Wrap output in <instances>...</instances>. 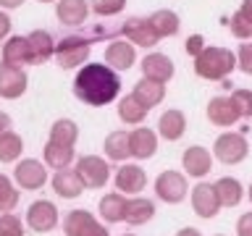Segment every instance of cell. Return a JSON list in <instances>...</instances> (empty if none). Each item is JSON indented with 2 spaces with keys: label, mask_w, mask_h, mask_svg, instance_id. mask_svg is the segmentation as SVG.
<instances>
[{
  "label": "cell",
  "mask_w": 252,
  "mask_h": 236,
  "mask_svg": "<svg viewBox=\"0 0 252 236\" xmlns=\"http://www.w3.org/2000/svg\"><path fill=\"white\" fill-rule=\"evenodd\" d=\"M121 94V79L118 71L108 63H84L74 76V97L84 105L102 108L110 105Z\"/></svg>",
  "instance_id": "1"
},
{
  "label": "cell",
  "mask_w": 252,
  "mask_h": 236,
  "mask_svg": "<svg viewBox=\"0 0 252 236\" xmlns=\"http://www.w3.org/2000/svg\"><path fill=\"white\" fill-rule=\"evenodd\" d=\"M236 71V53L228 47H205L194 58V74L208 82H226Z\"/></svg>",
  "instance_id": "2"
},
{
  "label": "cell",
  "mask_w": 252,
  "mask_h": 236,
  "mask_svg": "<svg viewBox=\"0 0 252 236\" xmlns=\"http://www.w3.org/2000/svg\"><path fill=\"white\" fill-rule=\"evenodd\" d=\"M250 155V142L239 131H223L213 142V157L223 165H239Z\"/></svg>",
  "instance_id": "3"
},
{
  "label": "cell",
  "mask_w": 252,
  "mask_h": 236,
  "mask_svg": "<svg viewBox=\"0 0 252 236\" xmlns=\"http://www.w3.org/2000/svg\"><path fill=\"white\" fill-rule=\"evenodd\" d=\"M90 53H92V42L90 37H82V34H68L58 39V45H55V58H58L61 68H82L90 60Z\"/></svg>",
  "instance_id": "4"
},
{
  "label": "cell",
  "mask_w": 252,
  "mask_h": 236,
  "mask_svg": "<svg viewBox=\"0 0 252 236\" xmlns=\"http://www.w3.org/2000/svg\"><path fill=\"white\" fill-rule=\"evenodd\" d=\"M155 197L165 205H181L187 200V194L192 192L189 189V181H187V173H179V171H163L158 173L155 178Z\"/></svg>",
  "instance_id": "5"
},
{
  "label": "cell",
  "mask_w": 252,
  "mask_h": 236,
  "mask_svg": "<svg viewBox=\"0 0 252 236\" xmlns=\"http://www.w3.org/2000/svg\"><path fill=\"white\" fill-rule=\"evenodd\" d=\"M76 173L82 176L87 189H102L110 181V163L100 155H82L76 160Z\"/></svg>",
  "instance_id": "6"
},
{
  "label": "cell",
  "mask_w": 252,
  "mask_h": 236,
  "mask_svg": "<svg viewBox=\"0 0 252 236\" xmlns=\"http://www.w3.org/2000/svg\"><path fill=\"white\" fill-rule=\"evenodd\" d=\"M13 181L19 189L27 192H39L47 184V165L45 160H34V157H24L13 168Z\"/></svg>",
  "instance_id": "7"
},
{
  "label": "cell",
  "mask_w": 252,
  "mask_h": 236,
  "mask_svg": "<svg viewBox=\"0 0 252 236\" xmlns=\"http://www.w3.org/2000/svg\"><path fill=\"white\" fill-rule=\"evenodd\" d=\"M58 207L50 200H37L27 207V215H24V223L29 226V231L34 234H50L55 226H58Z\"/></svg>",
  "instance_id": "8"
},
{
  "label": "cell",
  "mask_w": 252,
  "mask_h": 236,
  "mask_svg": "<svg viewBox=\"0 0 252 236\" xmlns=\"http://www.w3.org/2000/svg\"><path fill=\"white\" fill-rule=\"evenodd\" d=\"M121 34L129 39L134 47H155L160 42L153 21H150V16H131V19H126L124 27H121Z\"/></svg>",
  "instance_id": "9"
},
{
  "label": "cell",
  "mask_w": 252,
  "mask_h": 236,
  "mask_svg": "<svg viewBox=\"0 0 252 236\" xmlns=\"http://www.w3.org/2000/svg\"><path fill=\"white\" fill-rule=\"evenodd\" d=\"M189 200H192V210L197 218H216L220 212V200L216 192V184H208V181H200L192 192H189Z\"/></svg>",
  "instance_id": "10"
},
{
  "label": "cell",
  "mask_w": 252,
  "mask_h": 236,
  "mask_svg": "<svg viewBox=\"0 0 252 236\" xmlns=\"http://www.w3.org/2000/svg\"><path fill=\"white\" fill-rule=\"evenodd\" d=\"M147 186V171L139 163H121V168L116 171V192L126 197L142 194V189Z\"/></svg>",
  "instance_id": "11"
},
{
  "label": "cell",
  "mask_w": 252,
  "mask_h": 236,
  "mask_svg": "<svg viewBox=\"0 0 252 236\" xmlns=\"http://www.w3.org/2000/svg\"><path fill=\"white\" fill-rule=\"evenodd\" d=\"M29 87V76L24 66H8L0 63V97L3 100H19Z\"/></svg>",
  "instance_id": "12"
},
{
  "label": "cell",
  "mask_w": 252,
  "mask_h": 236,
  "mask_svg": "<svg viewBox=\"0 0 252 236\" xmlns=\"http://www.w3.org/2000/svg\"><path fill=\"white\" fill-rule=\"evenodd\" d=\"M213 152L210 149H205L200 145H192V147H187L184 149V155H181V168H184V173L189 178H205L208 173L213 171Z\"/></svg>",
  "instance_id": "13"
},
{
  "label": "cell",
  "mask_w": 252,
  "mask_h": 236,
  "mask_svg": "<svg viewBox=\"0 0 252 236\" xmlns=\"http://www.w3.org/2000/svg\"><path fill=\"white\" fill-rule=\"evenodd\" d=\"M239 110H236L231 94H216V97H210L208 102V121L213 126H218V129H228V126H234L239 121Z\"/></svg>",
  "instance_id": "14"
},
{
  "label": "cell",
  "mask_w": 252,
  "mask_h": 236,
  "mask_svg": "<svg viewBox=\"0 0 252 236\" xmlns=\"http://www.w3.org/2000/svg\"><path fill=\"white\" fill-rule=\"evenodd\" d=\"M139 68H142V76L145 79H155V82H171L173 79V60L168 58L165 53H147L145 58H142L139 63Z\"/></svg>",
  "instance_id": "15"
},
{
  "label": "cell",
  "mask_w": 252,
  "mask_h": 236,
  "mask_svg": "<svg viewBox=\"0 0 252 236\" xmlns=\"http://www.w3.org/2000/svg\"><path fill=\"white\" fill-rule=\"evenodd\" d=\"M129 147H131V157L150 160L158 152V134L150 126H137V129L129 131Z\"/></svg>",
  "instance_id": "16"
},
{
  "label": "cell",
  "mask_w": 252,
  "mask_h": 236,
  "mask_svg": "<svg viewBox=\"0 0 252 236\" xmlns=\"http://www.w3.org/2000/svg\"><path fill=\"white\" fill-rule=\"evenodd\" d=\"M84 189L87 186H84L82 176L76 173V168H63V171L53 173V192L63 197V200H76V197H82Z\"/></svg>",
  "instance_id": "17"
},
{
  "label": "cell",
  "mask_w": 252,
  "mask_h": 236,
  "mask_svg": "<svg viewBox=\"0 0 252 236\" xmlns=\"http://www.w3.org/2000/svg\"><path fill=\"white\" fill-rule=\"evenodd\" d=\"M137 60V47L129 39H113L105 47V63L116 71H129Z\"/></svg>",
  "instance_id": "18"
},
{
  "label": "cell",
  "mask_w": 252,
  "mask_h": 236,
  "mask_svg": "<svg viewBox=\"0 0 252 236\" xmlns=\"http://www.w3.org/2000/svg\"><path fill=\"white\" fill-rule=\"evenodd\" d=\"M187 134V116L179 108H168L158 118V137L165 142H179Z\"/></svg>",
  "instance_id": "19"
},
{
  "label": "cell",
  "mask_w": 252,
  "mask_h": 236,
  "mask_svg": "<svg viewBox=\"0 0 252 236\" xmlns=\"http://www.w3.org/2000/svg\"><path fill=\"white\" fill-rule=\"evenodd\" d=\"M126 210H129V197L121 192H108L97 205V212L105 223H126Z\"/></svg>",
  "instance_id": "20"
},
{
  "label": "cell",
  "mask_w": 252,
  "mask_h": 236,
  "mask_svg": "<svg viewBox=\"0 0 252 236\" xmlns=\"http://www.w3.org/2000/svg\"><path fill=\"white\" fill-rule=\"evenodd\" d=\"M3 63L8 66H34L32 60V47H29V39L21 37V34H11L3 42Z\"/></svg>",
  "instance_id": "21"
},
{
  "label": "cell",
  "mask_w": 252,
  "mask_h": 236,
  "mask_svg": "<svg viewBox=\"0 0 252 236\" xmlns=\"http://www.w3.org/2000/svg\"><path fill=\"white\" fill-rule=\"evenodd\" d=\"M102 152L110 163H126L131 157V147H129V131L126 129H116L110 131L105 142H102Z\"/></svg>",
  "instance_id": "22"
},
{
  "label": "cell",
  "mask_w": 252,
  "mask_h": 236,
  "mask_svg": "<svg viewBox=\"0 0 252 236\" xmlns=\"http://www.w3.org/2000/svg\"><path fill=\"white\" fill-rule=\"evenodd\" d=\"M90 3L87 0H58L55 5V13H58V21L66 24V27H82L90 16Z\"/></svg>",
  "instance_id": "23"
},
{
  "label": "cell",
  "mask_w": 252,
  "mask_h": 236,
  "mask_svg": "<svg viewBox=\"0 0 252 236\" xmlns=\"http://www.w3.org/2000/svg\"><path fill=\"white\" fill-rule=\"evenodd\" d=\"M147 113H150V108L134 92L124 94V97L118 100V118H121V123H126V126H139L147 118Z\"/></svg>",
  "instance_id": "24"
},
{
  "label": "cell",
  "mask_w": 252,
  "mask_h": 236,
  "mask_svg": "<svg viewBox=\"0 0 252 236\" xmlns=\"http://www.w3.org/2000/svg\"><path fill=\"white\" fill-rule=\"evenodd\" d=\"M29 39V47H32V60H34V66H39V63L50 60L55 55V39L47 29H34L32 34H27Z\"/></svg>",
  "instance_id": "25"
},
{
  "label": "cell",
  "mask_w": 252,
  "mask_h": 236,
  "mask_svg": "<svg viewBox=\"0 0 252 236\" xmlns=\"http://www.w3.org/2000/svg\"><path fill=\"white\" fill-rule=\"evenodd\" d=\"M155 218V202L153 200H147V197H129V210H126V223L134 226V228H139V226H145L150 223V220Z\"/></svg>",
  "instance_id": "26"
},
{
  "label": "cell",
  "mask_w": 252,
  "mask_h": 236,
  "mask_svg": "<svg viewBox=\"0 0 252 236\" xmlns=\"http://www.w3.org/2000/svg\"><path fill=\"white\" fill-rule=\"evenodd\" d=\"M42 160H45L47 168H55V171L71 168V163H74V147L58 145V142H50V139H47V145H45V149H42Z\"/></svg>",
  "instance_id": "27"
},
{
  "label": "cell",
  "mask_w": 252,
  "mask_h": 236,
  "mask_svg": "<svg viewBox=\"0 0 252 236\" xmlns=\"http://www.w3.org/2000/svg\"><path fill=\"white\" fill-rule=\"evenodd\" d=\"M131 92L137 94V97L145 102L147 108H155V105H160V102L165 100V84L163 82H155V79H145V76L134 84Z\"/></svg>",
  "instance_id": "28"
},
{
  "label": "cell",
  "mask_w": 252,
  "mask_h": 236,
  "mask_svg": "<svg viewBox=\"0 0 252 236\" xmlns=\"http://www.w3.org/2000/svg\"><path fill=\"white\" fill-rule=\"evenodd\" d=\"M216 192H218V200H220V207H236L244 197V186L239 178L234 176H223L216 181Z\"/></svg>",
  "instance_id": "29"
},
{
  "label": "cell",
  "mask_w": 252,
  "mask_h": 236,
  "mask_svg": "<svg viewBox=\"0 0 252 236\" xmlns=\"http://www.w3.org/2000/svg\"><path fill=\"white\" fill-rule=\"evenodd\" d=\"M47 139L58 142V145L76 147V142H79V126H76V121H71V118H58V121L50 126Z\"/></svg>",
  "instance_id": "30"
},
{
  "label": "cell",
  "mask_w": 252,
  "mask_h": 236,
  "mask_svg": "<svg viewBox=\"0 0 252 236\" xmlns=\"http://www.w3.org/2000/svg\"><path fill=\"white\" fill-rule=\"evenodd\" d=\"M150 21H153V27L158 31V37H173V34H179V27H181V21H179V13H173L168 11V8H160V11H155L153 16H150Z\"/></svg>",
  "instance_id": "31"
},
{
  "label": "cell",
  "mask_w": 252,
  "mask_h": 236,
  "mask_svg": "<svg viewBox=\"0 0 252 236\" xmlns=\"http://www.w3.org/2000/svg\"><path fill=\"white\" fill-rule=\"evenodd\" d=\"M21 152H24L21 134H16L13 129L0 134V163H19Z\"/></svg>",
  "instance_id": "32"
},
{
  "label": "cell",
  "mask_w": 252,
  "mask_h": 236,
  "mask_svg": "<svg viewBox=\"0 0 252 236\" xmlns=\"http://www.w3.org/2000/svg\"><path fill=\"white\" fill-rule=\"evenodd\" d=\"M92 223H94V215L90 210H71L68 215L63 218V234L66 236H82Z\"/></svg>",
  "instance_id": "33"
},
{
  "label": "cell",
  "mask_w": 252,
  "mask_h": 236,
  "mask_svg": "<svg viewBox=\"0 0 252 236\" xmlns=\"http://www.w3.org/2000/svg\"><path fill=\"white\" fill-rule=\"evenodd\" d=\"M21 200V189H16V181H11L5 173H0V212H13Z\"/></svg>",
  "instance_id": "34"
},
{
  "label": "cell",
  "mask_w": 252,
  "mask_h": 236,
  "mask_svg": "<svg viewBox=\"0 0 252 236\" xmlns=\"http://www.w3.org/2000/svg\"><path fill=\"white\" fill-rule=\"evenodd\" d=\"M228 29H231V34H234L236 39H242V42L252 39V21H250L242 11H236L231 19H228Z\"/></svg>",
  "instance_id": "35"
},
{
  "label": "cell",
  "mask_w": 252,
  "mask_h": 236,
  "mask_svg": "<svg viewBox=\"0 0 252 236\" xmlns=\"http://www.w3.org/2000/svg\"><path fill=\"white\" fill-rule=\"evenodd\" d=\"M27 223L16 212H0V236H24Z\"/></svg>",
  "instance_id": "36"
},
{
  "label": "cell",
  "mask_w": 252,
  "mask_h": 236,
  "mask_svg": "<svg viewBox=\"0 0 252 236\" xmlns=\"http://www.w3.org/2000/svg\"><path fill=\"white\" fill-rule=\"evenodd\" d=\"M90 8L94 11V16L108 19V16H116V13L124 11V8H126V0H92Z\"/></svg>",
  "instance_id": "37"
},
{
  "label": "cell",
  "mask_w": 252,
  "mask_h": 236,
  "mask_svg": "<svg viewBox=\"0 0 252 236\" xmlns=\"http://www.w3.org/2000/svg\"><path fill=\"white\" fill-rule=\"evenodd\" d=\"M231 100H234V105H236L242 118H252V89L239 87V89L231 92Z\"/></svg>",
  "instance_id": "38"
},
{
  "label": "cell",
  "mask_w": 252,
  "mask_h": 236,
  "mask_svg": "<svg viewBox=\"0 0 252 236\" xmlns=\"http://www.w3.org/2000/svg\"><path fill=\"white\" fill-rule=\"evenodd\" d=\"M236 68L242 71V74L252 76V42L247 39V42L239 45V50H236Z\"/></svg>",
  "instance_id": "39"
},
{
  "label": "cell",
  "mask_w": 252,
  "mask_h": 236,
  "mask_svg": "<svg viewBox=\"0 0 252 236\" xmlns=\"http://www.w3.org/2000/svg\"><path fill=\"white\" fill-rule=\"evenodd\" d=\"M205 37L202 34H192L187 39V45H184V50H187V55H192V58H197V55H200L202 50H205Z\"/></svg>",
  "instance_id": "40"
},
{
  "label": "cell",
  "mask_w": 252,
  "mask_h": 236,
  "mask_svg": "<svg viewBox=\"0 0 252 236\" xmlns=\"http://www.w3.org/2000/svg\"><path fill=\"white\" fill-rule=\"evenodd\" d=\"M236 236H252V210L239 215V220H236Z\"/></svg>",
  "instance_id": "41"
},
{
  "label": "cell",
  "mask_w": 252,
  "mask_h": 236,
  "mask_svg": "<svg viewBox=\"0 0 252 236\" xmlns=\"http://www.w3.org/2000/svg\"><path fill=\"white\" fill-rule=\"evenodd\" d=\"M8 34H11V16L0 8V42H5Z\"/></svg>",
  "instance_id": "42"
},
{
  "label": "cell",
  "mask_w": 252,
  "mask_h": 236,
  "mask_svg": "<svg viewBox=\"0 0 252 236\" xmlns=\"http://www.w3.org/2000/svg\"><path fill=\"white\" fill-rule=\"evenodd\" d=\"M82 236H110V231L100 223V220H94V223H92L90 228H87V231H84Z\"/></svg>",
  "instance_id": "43"
},
{
  "label": "cell",
  "mask_w": 252,
  "mask_h": 236,
  "mask_svg": "<svg viewBox=\"0 0 252 236\" xmlns=\"http://www.w3.org/2000/svg\"><path fill=\"white\" fill-rule=\"evenodd\" d=\"M11 126H13V121H11V116H8L5 110H0V134L11 131Z\"/></svg>",
  "instance_id": "44"
},
{
  "label": "cell",
  "mask_w": 252,
  "mask_h": 236,
  "mask_svg": "<svg viewBox=\"0 0 252 236\" xmlns=\"http://www.w3.org/2000/svg\"><path fill=\"white\" fill-rule=\"evenodd\" d=\"M19 5H24V0H0V8H3V11H13V8H19Z\"/></svg>",
  "instance_id": "45"
},
{
  "label": "cell",
  "mask_w": 252,
  "mask_h": 236,
  "mask_svg": "<svg viewBox=\"0 0 252 236\" xmlns=\"http://www.w3.org/2000/svg\"><path fill=\"white\" fill-rule=\"evenodd\" d=\"M239 11L247 16V19L252 21V0H242V5H239Z\"/></svg>",
  "instance_id": "46"
},
{
  "label": "cell",
  "mask_w": 252,
  "mask_h": 236,
  "mask_svg": "<svg viewBox=\"0 0 252 236\" xmlns=\"http://www.w3.org/2000/svg\"><path fill=\"white\" fill-rule=\"evenodd\" d=\"M176 236H202L197 228H192V226H187V228H181V231L176 234Z\"/></svg>",
  "instance_id": "47"
},
{
  "label": "cell",
  "mask_w": 252,
  "mask_h": 236,
  "mask_svg": "<svg viewBox=\"0 0 252 236\" xmlns=\"http://www.w3.org/2000/svg\"><path fill=\"white\" fill-rule=\"evenodd\" d=\"M247 197H250V202H252V184L247 186Z\"/></svg>",
  "instance_id": "48"
},
{
  "label": "cell",
  "mask_w": 252,
  "mask_h": 236,
  "mask_svg": "<svg viewBox=\"0 0 252 236\" xmlns=\"http://www.w3.org/2000/svg\"><path fill=\"white\" fill-rule=\"evenodd\" d=\"M37 3H53V0H37Z\"/></svg>",
  "instance_id": "49"
},
{
  "label": "cell",
  "mask_w": 252,
  "mask_h": 236,
  "mask_svg": "<svg viewBox=\"0 0 252 236\" xmlns=\"http://www.w3.org/2000/svg\"><path fill=\"white\" fill-rule=\"evenodd\" d=\"M124 236H137V234H124Z\"/></svg>",
  "instance_id": "50"
},
{
  "label": "cell",
  "mask_w": 252,
  "mask_h": 236,
  "mask_svg": "<svg viewBox=\"0 0 252 236\" xmlns=\"http://www.w3.org/2000/svg\"><path fill=\"white\" fill-rule=\"evenodd\" d=\"M216 236H223V234H216Z\"/></svg>",
  "instance_id": "51"
}]
</instances>
